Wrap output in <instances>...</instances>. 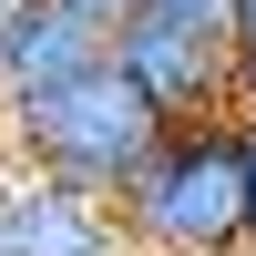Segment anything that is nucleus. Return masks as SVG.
<instances>
[{
	"instance_id": "5",
	"label": "nucleus",
	"mask_w": 256,
	"mask_h": 256,
	"mask_svg": "<svg viewBox=\"0 0 256 256\" xmlns=\"http://www.w3.org/2000/svg\"><path fill=\"white\" fill-rule=\"evenodd\" d=\"M154 20H184V31H205V41H236V0H144Z\"/></svg>"
},
{
	"instance_id": "4",
	"label": "nucleus",
	"mask_w": 256,
	"mask_h": 256,
	"mask_svg": "<svg viewBox=\"0 0 256 256\" xmlns=\"http://www.w3.org/2000/svg\"><path fill=\"white\" fill-rule=\"evenodd\" d=\"M102 62H113V31L72 20L62 0H20V10H0V113L62 92L82 72H102Z\"/></svg>"
},
{
	"instance_id": "1",
	"label": "nucleus",
	"mask_w": 256,
	"mask_h": 256,
	"mask_svg": "<svg viewBox=\"0 0 256 256\" xmlns=\"http://www.w3.org/2000/svg\"><path fill=\"white\" fill-rule=\"evenodd\" d=\"M134 256H236L256 246V154L246 123H174L164 154L113 205Z\"/></svg>"
},
{
	"instance_id": "9",
	"label": "nucleus",
	"mask_w": 256,
	"mask_h": 256,
	"mask_svg": "<svg viewBox=\"0 0 256 256\" xmlns=\"http://www.w3.org/2000/svg\"><path fill=\"white\" fill-rule=\"evenodd\" d=\"M113 256H134V246H113Z\"/></svg>"
},
{
	"instance_id": "3",
	"label": "nucleus",
	"mask_w": 256,
	"mask_h": 256,
	"mask_svg": "<svg viewBox=\"0 0 256 256\" xmlns=\"http://www.w3.org/2000/svg\"><path fill=\"white\" fill-rule=\"evenodd\" d=\"M113 62L144 82V102H154L164 123H226V102L246 92L236 41H205V31H184V20H154V10L113 31Z\"/></svg>"
},
{
	"instance_id": "6",
	"label": "nucleus",
	"mask_w": 256,
	"mask_h": 256,
	"mask_svg": "<svg viewBox=\"0 0 256 256\" xmlns=\"http://www.w3.org/2000/svg\"><path fill=\"white\" fill-rule=\"evenodd\" d=\"M72 20H92V31H123V20H144V0H62Z\"/></svg>"
},
{
	"instance_id": "8",
	"label": "nucleus",
	"mask_w": 256,
	"mask_h": 256,
	"mask_svg": "<svg viewBox=\"0 0 256 256\" xmlns=\"http://www.w3.org/2000/svg\"><path fill=\"white\" fill-rule=\"evenodd\" d=\"M0 10H20V0H0Z\"/></svg>"
},
{
	"instance_id": "2",
	"label": "nucleus",
	"mask_w": 256,
	"mask_h": 256,
	"mask_svg": "<svg viewBox=\"0 0 256 256\" xmlns=\"http://www.w3.org/2000/svg\"><path fill=\"white\" fill-rule=\"evenodd\" d=\"M164 134H174V123L144 102V82L123 72V62H102V72H82V82H62V92H41V102L10 113L20 164L52 174V184H72V195H92V205L134 195V174L164 154Z\"/></svg>"
},
{
	"instance_id": "7",
	"label": "nucleus",
	"mask_w": 256,
	"mask_h": 256,
	"mask_svg": "<svg viewBox=\"0 0 256 256\" xmlns=\"http://www.w3.org/2000/svg\"><path fill=\"white\" fill-rule=\"evenodd\" d=\"M246 154H256V113H246Z\"/></svg>"
}]
</instances>
